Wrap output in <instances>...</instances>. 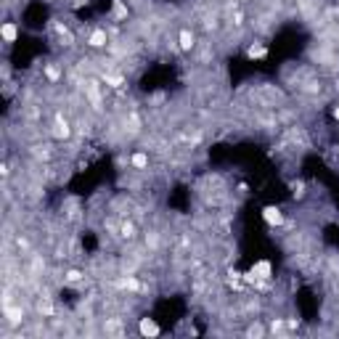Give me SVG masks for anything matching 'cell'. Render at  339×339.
Masks as SVG:
<instances>
[{
	"mask_svg": "<svg viewBox=\"0 0 339 339\" xmlns=\"http://www.w3.org/2000/svg\"><path fill=\"white\" fill-rule=\"evenodd\" d=\"M263 220L271 228H281L283 223H286V215H283V210L279 204H268V207H263Z\"/></svg>",
	"mask_w": 339,
	"mask_h": 339,
	"instance_id": "1",
	"label": "cell"
},
{
	"mask_svg": "<svg viewBox=\"0 0 339 339\" xmlns=\"http://www.w3.org/2000/svg\"><path fill=\"white\" fill-rule=\"evenodd\" d=\"M331 114H334V119H339V104L334 106V109H331Z\"/></svg>",
	"mask_w": 339,
	"mask_h": 339,
	"instance_id": "18",
	"label": "cell"
},
{
	"mask_svg": "<svg viewBox=\"0 0 339 339\" xmlns=\"http://www.w3.org/2000/svg\"><path fill=\"white\" fill-rule=\"evenodd\" d=\"M35 310H37V315H43V318H53V315H56V305H53L51 297H37Z\"/></svg>",
	"mask_w": 339,
	"mask_h": 339,
	"instance_id": "6",
	"label": "cell"
},
{
	"mask_svg": "<svg viewBox=\"0 0 339 339\" xmlns=\"http://www.w3.org/2000/svg\"><path fill=\"white\" fill-rule=\"evenodd\" d=\"M104 82L109 85V88H122V85H125V77H122V74H114V72H106V74H104Z\"/></svg>",
	"mask_w": 339,
	"mask_h": 339,
	"instance_id": "13",
	"label": "cell"
},
{
	"mask_svg": "<svg viewBox=\"0 0 339 339\" xmlns=\"http://www.w3.org/2000/svg\"><path fill=\"white\" fill-rule=\"evenodd\" d=\"M0 37H3L5 45H13L19 40V24H16V21H3V27H0Z\"/></svg>",
	"mask_w": 339,
	"mask_h": 339,
	"instance_id": "5",
	"label": "cell"
},
{
	"mask_svg": "<svg viewBox=\"0 0 339 339\" xmlns=\"http://www.w3.org/2000/svg\"><path fill=\"white\" fill-rule=\"evenodd\" d=\"M249 271H252V276H254V279H257V281H271L273 279V263H271V260H257V263H254L252 268H249Z\"/></svg>",
	"mask_w": 339,
	"mask_h": 339,
	"instance_id": "2",
	"label": "cell"
},
{
	"mask_svg": "<svg viewBox=\"0 0 339 339\" xmlns=\"http://www.w3.org/2000/svg\"><path fill=\"white\" fill-rule=\"evenodd\" d=\"M88 48H93V51H98V48H106V43H109V35H106V29H93V32L88 35Z\"/></svg>",
	"mask_w": 339,
	"mask_h": 339,
	"instance_id": "7",
	"label": "cell"
},
{
	"mask_svg": "<svg viewBox=\"0 0 339 339\" xmlns=\"http://www.w3.org/2000/svg\"><path fill=\"white\" fill-rule=\"evenodd\" d=\"M268 56V48L263 43H252L249 48H246V58L249 61H260V58H265Z\"/></svg>",
	"mask_w": 339,
	"mask_h": 339,
	"instance_id": "10",
	"label": "cell"
},
{
	"mask_svg": "<svg viewBox=\"0 0 339 339\" xmlns=\"http://www.w3.org/2000/svg\"><path fill=\"white\" fill-rule=\"evenodd\" d=\"M61 77H64V69L56 66V64H45V80H48L51 85H56Z\"/></svg>",
	"mask_w": 339,
	"mask_h": 339,
	"instance_id": "11",
	"label": "cell"
},
{
	"mask_svg": "<svg viewBox=\"0 0 339 339\" xmlns=\"http://www.w3.org/2000/svg\"><path fill=\"white\" fill-rule=\"evenodd\" d=\"M119 236H122V238H133V236H135V226H133V223H122Z\"/></svg>",
	"mask_w": 339,
	"mask_h": 339,
	"instance_id": "16",
	"label": "cell"
},
{
	"mask_svg": "<svg viewBox=\"0 0 339 339\" xmlns=\"http://www.w3.org/2000/svg\"><path fill=\"white\" fill-rule=\"evenodd\" d=\"M246 334L249 337H263V334H268V331H265V326H260V323H252V326L246 329Z\"/></svg>",
	"mask_w": 339,
	"mask_h": 339,
	"instance_id": "17",
	"label": "cell"
},
{
	"mask_svg": "<svg viewBox=\"0 0 339 339\" xmlns=\"http://www.w3.org/2000/svg\"><path fill=\"white\" fill-rule=\"evenodd\" d=\"M178 48L183 53H191L196 48V32H194V29H188V27L180 29V32H178Z\"/></svg>",
	"mask_w": 339,
	"mask_h": 339,
	"instance_id": "3",
	"label": "cell"
},
{
	"mask_svg": "<svg viewBox=\"0 0 339 339\" xmlns=\"http://www.w3.org/2000/svg\"><path fill=\"white\" fill-rule=\"evenodd\" d=\"M53 135L64 138V141H66V138H72V125H69L66 119H58L56 125H53Z\"/></svg>",
	"mask_w": 339,
	"mask_h": 339,
	"instance_id": "12",
	"label": "cell"
},
{
	"mask_svg": "<svg viewBox=\"0 0 339 339\" xmlns=\"http://www.w3.org/2000/svg\"><path fill=\"white\" fill-rule=\"evenodd\" d=\"M85 279V273L82 271H77V268H72V271H66L64 273V283H80Z\"/></svg>",
	"mask_w": 339,
	"mask_h": 339,
	"instance_id": "15",
	"label": "cell"
},
{
	"mask_svg": "<svg viewBox=\"0 0 339 339\" xmlns=\"http://www.w3.org/2000/svg\"><path fill=\"white\" fill-rule=\"evenodd\" d=\"M289 191H291V196H294V199H302L307 194V186H305L302 180H291L289 183Z\"/></svg>",
	"mask_w": 339,
	"mask_h": 339,
	"instance_id": "14",
	"label": "cell"
},
{
	"mask_svg": "<svg viewBox=\"0 0 339 339\" xmlns=\"http://www.w3.org/2000/svg\"><path fill=\"white\" fill-rule=\"evenodd\" d=\"M138 334H141V337H159L162 326L154 318H141V321H138Z\"/></svg>",
	"mask_w": 339,
	"mask_h": 339,
	"instance_id": "4",
	"label": "cell"
},
{
	"mask_svg": "<svg viewBox=\"0 0 339 339\" xmlns=\"http://www.w3.org/2000/svg\"><path fill=\"white\" fill-rule=\"evenodd\" d=\"M337 90H339V80H337Z\"/></svg>",
	"mask_w": 339,
	"mask_h": 339,
	"instance_id": "19",
	"label": "cell"
},
{
	"mask_svg": "<svg viewBox=\"0 0 339 339\" xmlns=\"http://www.w3.org/2000/svg\"><path fill=\"white\" fill-rule=\"evenodd\" d=\"M127 16H130V8H127V3H125V0H114L112 19H114V21H127Z\"/></svg>",
	"mask_w": 339,
	"mask_h": 339,
	"instance_id": "9",
	"label": "cell"
},
{
	"mask_svg": "<svg viewBox=\"0 0 339 339\" xmlns=\"http://www.w3.org/2000/svg\"><path fill=\"white\" fill-rule=\"evenodd\" d=\"M149 165H151V159H149V154H146V151H133V154H130V167L138 170V172L149 170Z\"/></svg>",
	"mask_w": 339,
	"mask_h": 339,
	"instance_id": "8",
	"label": "cell"
}]
</instances>
